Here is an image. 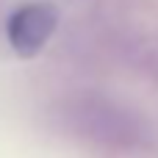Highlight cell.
Listing matches in <instances>:
<instances>
[{"label":"cell","mask_w":158,"mask_h":158,"mask_svg":"<svg viewBox=\"0 0 158 158\" xmlns=\"http://www.w3.org/2000/svg\"><path fill=\"white\" fill-rule=\"evenodd\" d=\"M89 114V131L92 136L111 142V144H133L142 139V125L133 114H128L119 106H106V103H94L86 108Z\"/></svg>","instance_id":"2"},{"label":"cell","mask_w":158,"mask_h":158,"mask_svg":"<svg viewBox=\"0 0 158 158\" xmlns=\"http://www.w3.org/2000/svg\"><path fill=\"white\" fill-rule=\"evenodd\" d=\"M53 31H56V11L44 3L22 6L8 19V42L19 56L39 53Z\"/></svg>","instance_id":"1"}]
</instances>
